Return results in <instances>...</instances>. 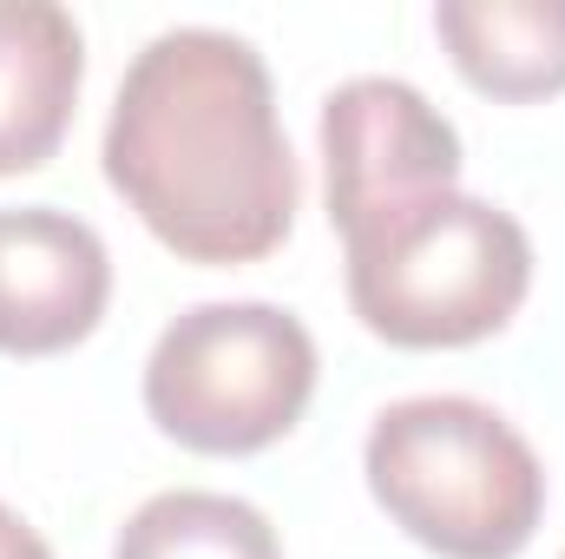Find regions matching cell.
<instances>
[{
	"label": "cell",
	"instance_id": "6da1fadb",
	"mask_svg": "<svg viewBox=\"0 0 565 559\" xmlns=\"http://www.w3.org/2000/svg\"><path fill=\"white\" fill-rule=\"evenodd\" d=\"M106 178L184 264L270 257L302 204L264 53L224 27H164L119 80Z\"/></svg>",
	"mask_w": 565,
	"mask_h": 559
},
{
	"label": "cell",
	"instance_id": "7a4b0ae2",
	"mask_svg": "<svg viewBox=\"0 0 565 559\" xmlns=\"http://www.w3.org/2000/svg\"><path fill=\"white\" fill-rule=\"evenodd\" d=\"M362 474L382 514L440 559H513L546 520L533 441L473 395H408L369 421Z\"/></svg>",
	"mask_w": 565,
	"mask_h": 559
},
{
	"label": "cell",
	"instance_id": "3957f363",
	"mask_svg": "<svg viewBox=\"0 0 565 559\" xmlns=\"http://www.w3.org/2000/svg\"><path fill=\"white\" fill-rule=\"evenodd\" d=\"M349 309L395 349H467L500 336L533 289V238L513 211L440 191L342 238Z\"/></svg>",
	"mask_w": 565,
	"mask_h": 559
},
{
	"label": "cell",
	"instance_id": "277c9868",
	"mask_svg": "<svg viewBox=\"0 0 565 559\" xmlns=\"http://www.w3.org/2000/svg\"><path fill=\"white\" fill-rule=\"evenodd\" d=\"M316 395V342L277 303H198L145 356V415L191 454H257Z\"/></svg>",
	"mask_w": 565,
	"mask_h": 559
},
{
	"label": "cell",
	"instance_id": "5b68a950",
	"mask_svg": "<svg viewBox=\"0 0 565 559\" xmlns=\"http://www.w3.org/2000/svg\"><path fill=\"white\" fill-rule=\"evenodd\" d=\"M322 178H329V224L342 238L460 191V133L427 106L422 86L362 73L322 99Z\"/></svg>",
	"mask_w": 565,
	"mask_h": 559
},
{
	"label": "cell",
	"instance_id": "8992f818",
	"mask_svg": "<svg viewBox=\"0 0 565 559\" xmlns=\"http://www.w3.org/2000/svg\"><path fill=\"white\" fill-rule=\"evenodd\" d=\"M113 257L99 231L53 204L0 211V356H60L99 329Z\"/></svg>",
	"mask_w": 565,
	"mask_h": 559
},
{
	"label": "cell",
	"instance_id": "52a82bcc",
	"mask_svg": "<svg viewBox=\"0 0 565 559\" xmlns=\"http://www.w3.org/2000/svg\"><path fill=\"white\" fill-rule=\"evenodd\" d=\"M86 40L53 0H0V178L40 171L79 106Z\"/></svg>",
	"mask_w": 565,
	"mask_h": 559
},
{
	"label": "cell",
	"instance_id": "ba28073f",
	"mask_svg": "<svg viewBox=\"0 0 565 559\" xmlns=\"http://www.w3.org/2000/svg\"><path fill=\"white\" fill-rule=\"evenodd\" d=\"M434 33L487 99L565 93V0H440Z\"/></svg>",
	"mask_w": 565,
	"mask_h": 559
},
{
	"label": "cell",
	"instance_id": "9c48e42d",
	"mask_svg": "<svg viewBox=\"0 0 565 559\" xmlns=\"http://www.w3.org/2000/svg\"><path fill=\"white\" fill-rule=\"evenodd\" d=\"M113 559H282V547L277 527L250 500L211 487H171L151 494L119 527Z\"/></svg>",
	"mask_w": 565,
	"mask_h": 559
},
{
	"label": "cell",
	"instance_id": "30bf717a",
	"mask_svg": "<svg viewBox=\"0 0 565 559\" xmlns=\"http://www.w3.org/2000/svg\"><path fill=\"white\" fill-rule=\"evenodd\" d=\"M0 559H53V547H46L7 500H0Z\"/></svg>",
	"mask_w": 565,
	"mask_h": 559
},
{
	"label": "cell",
	"instance_id": "8fae6325",
	"mask_svg": "<svg viewBox=\"0 0 565 559\" xmlns=\"http://www.w3.org/2000/svg\"><path fill=\"white\" fill-rule=\"evenodd\" d=\"M559 559H565V553H559Z\"/></svg>",
	"mask_w": 565,
	"mask_h": 559
}]
</instances>
